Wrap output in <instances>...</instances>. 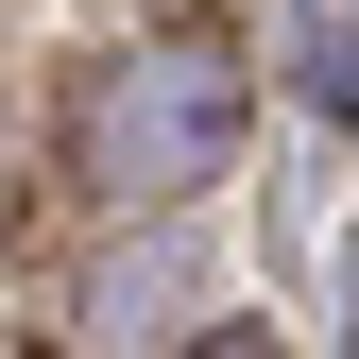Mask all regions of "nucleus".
<instances>
[{
    "label": "nucleus",
    "mask_w": 359,
    "mask_h": 359,
    "mask_svg": "<svg viewBox=\"0 0 359 359\" xmlns=\"http://www.w3.org/2000/svg\"><path fill=\"white\" fill-rule=\"evenodd\" d=\"M240 137H257V86H240L222 34H120V52H86L69 103H52V171H69L86 205H120V222L222 189Z\"/></svg>",
    "instance_id": "f257e3e1"
},
{
    "label": "nucleus",
    "mask_w": 359,
    "mask_h": 359,
    "mask_svg": "<svg viewBox=\"0 0 359 359\" xmlns=\"http://www.w3.org/2000/svg\"><path fill=\"white\" fill-rule=\"evenodd\" d=\"M137 325H171V274L154 257H103V274L69 291V342H137Z\"/></svg>",
    "instance_id": "f03ea898"
}]
</instances>
